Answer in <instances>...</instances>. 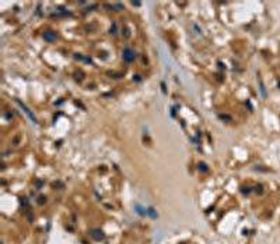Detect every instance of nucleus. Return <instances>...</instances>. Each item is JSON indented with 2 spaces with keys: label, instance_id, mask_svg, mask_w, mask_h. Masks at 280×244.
I'll return each mask as SVG.
<instances>
[{
  "label": "nucleus",
  "instance_id": "f257e3e1",
  "mask_svg": "<svg viewBox=\"0 0 280 244\" xmlns=\"http://www.w3.org/2000/svg\"><path fill=\"white\" fill-rule=\"evenodd\" d=\"M123 59L126 60V62H132V60L135 59V53H133L129 47H125V50H123Z\"/></svg>",
  "mask_w": 280,
  "mask_h": 244
},
{
  "label": "nucleus",
  "instance_id": "f03ea898",
  "mask_svg": "<svg viewBox=\"0 0 280 244\" xmlns=\"http://www.w3.org/2000/svg\"><path fill=\"white\" fill-rule=\"evenodd\" d=\"M43 38H45L46 40H49V42H53V40L56 39V34H55V32L48 31V32H45V34H43Z\"/></svg>",
  "mask_w": 280,
  "mask_h": 244
},
{
  "label": "nucleus",
  "instance_id": "7ed1b4c3",
  "mask_svg": "<svg viewBox=\"0 0 280 244\" xmlns=\"http://www.w3.org/2000/svg\"><path fill=\"white\" fill-rule=\"evenodd\" d=\"M135 209H136V212L140 213V215H146V213H147V209H143L140 205H135Z\"/></svg>",
  "mask_w": 280,
  "mask_h": 244
},
{
  "label": "nucleus",
  "instance_id": "20e7f679",
  "mask_svg": "<svg viewBox=\"0 0 280 244\" xmlns=\"http://www.w3.org/2000/svg\"><path fill=\"white\" fill-rule=\"evenodd\" d=\"M147 213H149L151 218H157V213L154 212V208H149V209H147Z\"/></svg>",
  "mask_w": 280,
  "mask_h": 244
}]
</instances>
